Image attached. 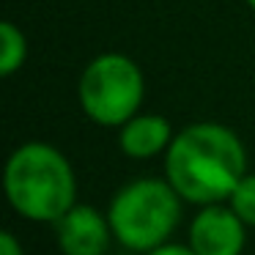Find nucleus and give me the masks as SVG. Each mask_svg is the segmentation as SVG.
I'll return each instance as SVG.
<instances>
[{
	"instance_id": "f257e3e1",
	"label": "nucleus",
	"mask_w": 255,
	"mask_h": 255,
	"mask_svg": "<svg viewBox=\"0 0 255 255\" xmlns=\"http://www.w3.org/2000/svg\"><path fill=\"white\" fill-rule=\"evenodd\" d=\"M247 176V151L233 129L198 121L178 129L165 154V178L195 206L228 203L236 184Z\"/></svg>"
},
{
	"instance_id": "f03ea898",
	"label": "nucleus",
	"mask_w": 255,
	"mask_h": 255,
	"mask_svg": "<svg viewBox=\"0 0 255 255\" xmlns=\"http://www.w3.org/2000/svg\"><path fill=\"white\" fill-rule=\"evenodd\" d=\"M3 187L11 209L30 222H58L77 203V178L66 154L50 143H22L6 159Z\"/></svg>"
},
{
	"instance_id": "7ed1b4c3",
	"label": "nucleus",
	"mask_w": 255,
	"mask_h": 255,
	"mask_svg": "<svg viewBox=\"0 0 255 255\" xmlns=\"http://www.w3.org/2000/svg\"><path fill=\"white\" fill-rule=\"evenodd\" d=\"M107 220L121 247L145 255L170 242L181 220V195L167 178H137L113 195Z\"/></svg>"
},
{
	"instance_id": "20e7f679",
	"label": "nucleus",
	"mask_w": 255,
	"mask_h": 255,
	"mask_svg": "<svg viewBox=\"0 0 255 255\" xmlns=\"http://www.w3.org/2000/svg\"><path fill=\"white\" fill-rule=\"evenodd\" d=\"M145 80L140 66L124 52H102L85 63L77 83L83 113L99 127H124L140 113Z\"/></svg>"
},
{
	"instance_id": "39448f33",
	"label": "nucleus",
	"mask_w": 255,
	"mask_h": 255,
	"mask_svg": "<svg viewBox=\"0 0 255 255\" xmlns=\"http://www.w3.org/2000/svg\"><path fill=\"white\" fill-rule=\"evenodd\" d=\"M187 244L198 255H242L247 244V225L228 203L200 206L189 222Z\"/></svg>"
},
{
	"instance_id": "423d86ee",
	"label": "nucleus",
	"mask_w": 255,
	"mask_h": 255,
	"mask_svg": "<svg viewBox=\"0 0 255 255\" xmlns=\"http://www.w3.org/2000/svg\"><path fill=\"white\" fill-rule=\"evenodd\" d=\"M55 236L63 255H105L110 239H116L107 214L85 203H74L55 222Z\"/></svg>"
},
{
	"instance_id": "0eeeda50",
	"label": "nucleus",
	"mask_w": 255,
	"mask_h": 255,
	"mask_svg": "<svg viewBox=\"0 0 255 255\" xmlns=\"http://www.w3.org/2000/svg\"><path fill=\"white\" fill-rule=\"evenodd\" d=\"M173 137H176V132H173L170 121L159 113H137L124 127H118V148H121V154L140 162L167 154Z\"/></svg>"
},
{
	"instance_id": "6e6552de",
	"label": "nucleus",
	"mask_w": 255,
	"mask_h": 255,
	"mask_svg": "<svg viewBox=\"0 0 255 255\" xmlns=\"http://www.w3.org/2000/svg\"><path fill=\"white\" fill-rule=\"evenodd\" d=\"M28 58V39L25 33L11 22H0V74L11 77L14 72H19Z\"/></svg>"
},
{
	"instance_id": "1a4fd4ad",
	"label": "nucleus",
	"mask_w": 255,
	"mask_h": 255,
	"mask_svg": "<svg viewBox=\"0 0 255 255\" xmlns=\"http://www.w3.org/2000/svg\"><path fill=\"white\" fill-rule=\"evenodd\" d=\"M228 206L242 217L247 228H255V173H247L228 198Z\"/></svg>"
},
{
	"instance_id": "9d476101",
	"label": "nucleus",
	"mask_w": 255,
	"mask_h": 255,
	"mask_svg": "<svg viewBox=\"0 0 255 255\" xmlns=\"http://www.w3.org/2000/svg\"><path fill=\"white\" fill-rule=\"evenodd\" d=\"M145 255H198L189 244H176V242H165V244H159V247H154V250H148Z\"/></svg>"
},
{
	"instance_id": "9b49d317",
	"label": "nucleus",
	"mask_w": 255,
	"mask_h": 255,
	"mask_svg": "<svg viewBox=\"0 0 255 255\" xmlns=\"http://www.w3.org/2000/svg\"><path fill=\"white\" fill-rule=\"evenodd\" d=\"M0 255H25L22 253V244L17 242L11 231H3L0 233Z\"/></svg>"
},
{
	"instance_id": "f8f14e48",
	"label": "nucleus",
	"mask_w": 255,
	"mask_h": 255,
	"mask_svg": "<svg viewBox=\"0 0 255 255\" xmlns=\"http://www.w3.org/2000/svg\"><path fill=\"white\" fill-rule=\"evenodd\" d=\"M247 6H250V8H255V0H247Z\"/></svg>"
}]
</instances>
